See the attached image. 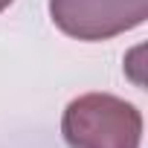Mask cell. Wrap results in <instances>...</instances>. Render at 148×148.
Masks as SVG:
<instances>
[{"label":"cell","instance_id":"6da1fadb","mask_svg":"<svg viewBox=\"0 0 148 148\" xmlns=\"http://www.w3.org/2000/svg\"><path fill=\"white\" fill-rule=\"evenodd\" d=\"M61 134L70 148H139L142 113L110 93H84L61 116Z\"/></svg>","mask_w":148,"mask_h":148},{"label":"cell","instance_id":"7a4b0ae2","mask_svg":"<svg viewBox=\"0 0 148 148\" xmlns=\"http://www.w3.org/2000/svg\"><path fill=\"white\" fill-rule=\"evenodd\" d=\"M52 23L76 41H108L148 18V0H49Z\"/></svg>","mask_w":148,"mask_h":148},{"label":"cell","instance_id":"3957f363","mask_svg":"<svg viewBox=\"0 0 148 148\" xmlns=\"http://www.w3.org/2000/svg\"><path fill=\"white\" fill-rule=\"evenodd\" d=\"M12 6V0H0V12H3V9H9Z\"/></svg>","mask_w":148,"mask_h":148}]
</instances>
